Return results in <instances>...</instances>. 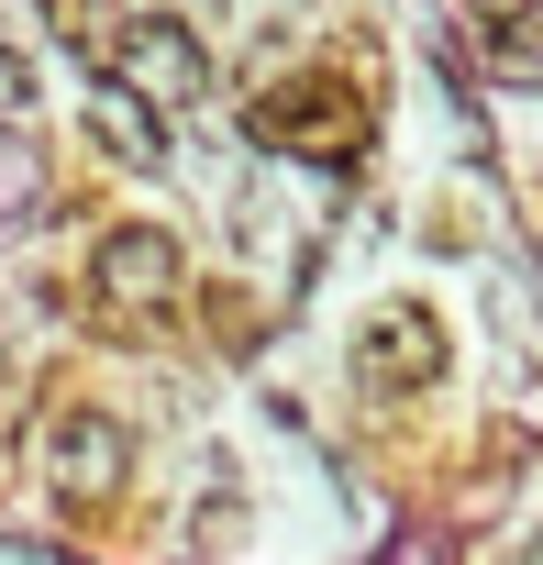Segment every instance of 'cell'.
Listing matches in <instances>:
<instances>
[{
  "mask_svg": "<svg viewBox=\"0 0 543 565\" xmlns=\"http://www.w3.org/2000/svg\"><path fill=\"white\" fill-rule=\"evenodd\" d=\"M100 56H111V78L134 89V111H189V100L211 89V56H200V34H189V23H167V12L123 23Z\"/></svg>",
  "mask_w": 543,
  "mask_h": 565,
  "instance_id": "obj_2",
  "label": "cell"
},
{
  "mask_svg": "<svg viewBox=\"0 0 543 565\" xmlns=\"http://www.w3.org/2000/svg\"><path fill=\"white\" fill-rule=\"evenodd\" d=\"M355 134H366V111H355V89H333V78H289V89L255 100V145H289V156H355Z\"/></svg>",
  "mask_w": 543,
  "mask_h": 565,
  "instance_id": "obj_4",
  "label": "cell"
},
{
  "mask_svg": "<svg viewBox=\"0 0 543 565\" xmlns=\"http://www.w3.org/2000/svg\"><path fill=\"white\" fill-rule=\"evenodd\" d=\"M34 466H45V488H56L67 510H111L123 477H134V433H123L111 411H56L45 444H34Z\"/></svg>",
  "mask_w": 543,
  "mask_h": 565,
  "instance_id": "obj_1",
  "label": "cell"
},
{
  "mask_svg": "<svg viewBox=\"0 0 543 565\" xmlns=\"http://www.w3.org/2000/svg\"><path fill=\"white\" fill-rule=\"evenodd\" d=\"M543 0H477V23H532Z\"/></svg>",
  "mask_w": 543,
  "mask_h": 565,
  "instance_id": "obj_7",
  "label": "cell"
},
{
  "mask_svg": "<svg viewBox=\"0 0 543 565\" xmlns=\"http://www.w3.org/2000/svg\"><path fill=\"white\" fill-rule=\"evenodd\" d=\"M89 289H100L111 311H167V300L189 289V255H178V233L123 222V233H100V255H89Z\"/></svg>",
  "mask_w": 543,
  "mask_h": 565,
  "instance_id": "obj_3",
  "label": "cell"
},
{
  "mask_svg": "<svg viewBox=\"0 0 543 565\" xmlns=\"http://www.w3.org/2000/svg\"><path fill=\"white\" fill-rule=\"evenodd\" d=\"M355 377L388 399V388H433L444 377V322L422 311V300H400V311H377L366 333H355Z\"/></svg>",
  "mask_w": 543,
  "mask_h": 565,
  "instance_id": "obj_5",
  "label": "cell"
},
{
  "mask_svg": "<svg viewBox=\"0 0 543 565\" xmlns=\"http://www.w3.org/2000/svg\"><path fill=\"white\" fill-rule=\"evenodd\" d=\"M100 145L134 156V167H167V134H156V111H134V100H100Z\"/></svg>",
  "mask_w": 543,
  "mask_h": 565,
  "instance_id": "obj_6",
  "label": "cell"
}]
</instances>
